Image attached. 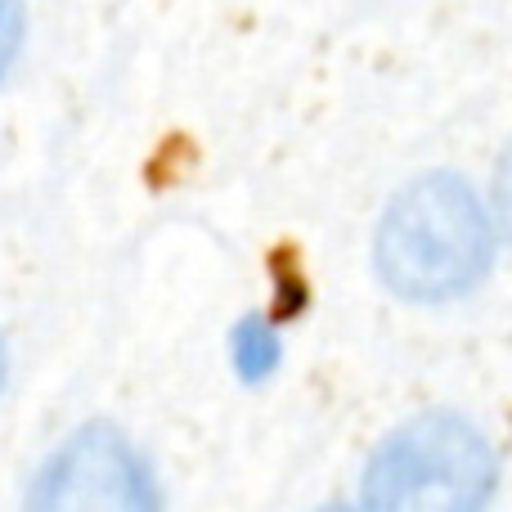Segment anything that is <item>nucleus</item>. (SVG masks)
<instances>
[{"label":"nucleus","mask_w":512,"mask_h":512,"mask_svg":"<svg viewBox=\"0 0 512 512\" xmlns=\"http://www.w3.org/2000/svg\"><path fill=\"white\" fill-rule=\"evenodd\" d=\"M0 364H5V360H0Z\"/></svg>","instance_id":"nucleus-7"},{"label":"nucleus","mask_w":512,"mask_h":512,"mask_svg":"<svg viewBox=\"0 0 512 512\" xmlns=\"http://www.w3.org/2000/svg\"><path fill=\"white\" fill-rule=\"evenodd\" d=\"M490 225L472 189L454 176H427L387 207L378 230V270L409 301H445L486 274Z\"/></svg>","instance_id":"nucleus-1"},{"label":"nucleus","mask_w":512,"mask_h":512,"mask_svg":"<svg viewBox=\"0 0 512 512\" xmlns=\"http://www.w3.org/2000/svg\"><path fill=\"white\" fill-rule=\"evenodd\" d=\"M36 508H153V481L113 427L72 436L32 490Z\"/></svg>","instance_id":"nucleus-3"},{"label":"nucleus","mask_w":512,"mask_h":512,"mask_svg":"<svg viewBox=\"0 0 512 512\" xmlns=\"http://www.w3.org/2000/svg\"><path fill=\"white\" fill-rule=\"evenodd\" d=\"M495 203H499V221H504V230L512 234V149L504 158V167H499V185H495Z\"/></svg>","instance_id":"nucleus-6"},{"label":"nucleus","mask_w":512,"mask_h":512,"mask_svg":"<svg viewBox=\"0 0 512 512\" xmlns=\"http://www.w3.org/2000/svg\"><path fill=\"white\" fill-rule=\"evenodd\" d=\"M495 490V454L463 418L427 414L400 427L369 463V508H477Z\"/></svg>","instance_id":"nucleus-2"},{"label":"nucleus","mask_w":512,"mask_h":512,"mask_svg":"<svg viewBox=\"0 0 512 512\" xmlns=\"http://www.w3.org/2000/svg\"><path fill=\"white\" fill-rule=\"evenodd\" d=\"M234 355H239V369L248 373V378H265V373L274 369V360H279V337H274L261 319H248V324L239 328V337H234Z\"/></svg>","instance_id":"nucleus-4"},{"label":"nucleus","mask_w":512,"mask_h":512,"mask_svg":"<svg viewBox=\"0 0 512 512\" xmlns=\"http://www.w3.org/2000/svg\"><path fill=\"white\" fill-rule=\"evenodd\" d=\"M23 41V0H0V77L9 72Z\"/></svg>","instance_id":"nucleus-5"}]
</instances>
